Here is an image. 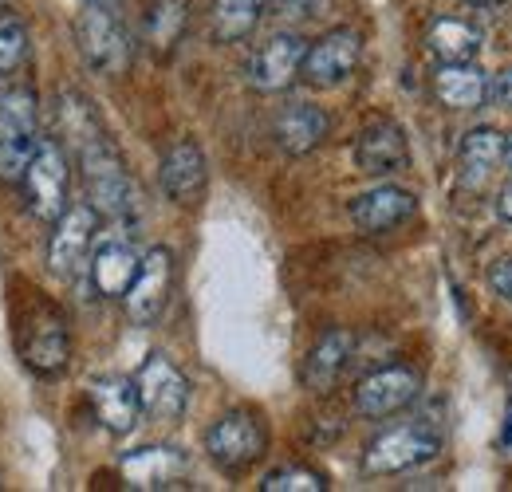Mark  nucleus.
I'll return each mask as SVG.
<instances>
[{
	"instance_id": "1",
	"label": "nucleus",
	"mask_w": 512,
	"mask_h": 492,
	"mask_svg": "<svg viewBox=\"0 0 512 492\" xmlns=\"http://www.w3.org/2000/svg\"><path fill=\"white\" fill-rule=\"evenodd\" d=\"M60 115H64V130L75 142L79 154V170L87 182V201L95 205L99 217H127L134 209V185L123 166L119 146L111 142L107 126L95 119V111L87 107V99L79 95H64L60 99Z\"/></svg>"
},
{
	"instance_id": "2",
	"label": "nucleus",
	"mask_w": 512,
	"mask_h": 492,
	"mask_svg": "<svg viewBox=\"0 0 512 492\" xmlns=\"http://www.w3.org/2000/svg\"><path fill=\"white\" fill-rule=\"evenodd\" d=\"M40 146V99L32 87H12L0 95V182L20 185Z\"/></svg>"
},
{
	"instance_id": "3",
	"label": "nucleus",
	"mask_w": 512,
	"mask_h": 492,
	"mask_svg": "<svg viewBox=\"0 0 512 492\" xmlns=\"http://www.w3.org/2000/svg\"><path fill=\"white\" fill-rule=\"evenodd\" d=\"M442 453V426L430 418L402 422L394 430H383L363 453V473L367 477H394L406 469H418Z\"/></svg>"
},
{
	"instance_id": "4",
	"label": "nucleus",
	"mask_w": 512,
	"mask_h": 492,
	"mask_svg": "<svg viewBox=\"0 0 512 492\" xmlns=\"http://www.w3.org/2000/svg\"><path fill=\"white\" fill-rule=\"evenodd\" d=\"M79 44L87 63L99 75H127L134 60V44L123 16L107 0H87L79 12Z\"/></svg>"
},
{
	"instance_id": "5",
	"label": "nucleus",
	"mask_w": 512,
	"mask_h": 492,
	"mask_svg": "<svg viewBox=\"0 0 512 492\" xmlns=\"http://www.w3.org/2000/svg\"><path fill=\"white\" fill-rule=\"evenodd\" d=\"M264 449H268V430H264L260 414H253V410H229L205 433L209 461L229 477L253 469L256 461L264 457Z\"/></svg>"
},
{
	"instance_id": "6",
	"label": "nucleus",
	"mask_w": 512,
	"mask_h": 492,
	"mask_svg": "<svg viewBox=\"0 0 512 492\" xmlns=\"http://www.w3.org/2000/svg\"><path fill=\"white\" fill-rule=\"evenodd\" d=\"M24 201L28 209L40 217V221H56L64 213L67 205V193H71V162H67L64 146L56 138H40L28 170H24Z\"/></svg>"
},
{
	"instance_id": "7",
	"label": "nucleus",
	"mask_w": 512,
	"mask_h": 492,
	"mask_svg": "<svg viewBox=\"0 0 512 492\" xmlns=\"http://www.w3.org/2000/svg\"><path fill=\"white\" fill-rule=\"evenodd\" d=\"M134 390H138V406L150 422L174 426L186 406H190V378L174 367L166 355H150L138 374H134Z\"/></svg>"
},
{
	"instance_id": "8",
	"label": "nucleus",
	"mask_w": 512,
	"mask_h": 492,
	"mask_svg": "<svg viewBox=\"0 0 512 492\" xmlns=\"http://www.w3.org/2000/svg\"><path fill=\"white\" fill-rule=\"evenodd\" d=\"M170 288H174V252L170 248H150L138 260V272L127 288V315L134 327H154L162 319V311L170 304Z\"/></svg>"
},
{
	"instance_id": "9",
	"label": "nucleus",
	"mask_w": 512,
	"mask_h": 492,
	"mask_svg": "<svg viewBox=\"0 0 512 492\" xmlns=\"http://www.w3.org/2000/svg\"><path fill=\"white\" fill-rule=\"evenodd\" d=\"M418 394H422V374L406 363H394V367L367 374L355 386V410L371 422H383V418L402 414Z\"/></svg>"
},
{
	"instance_id": "10",
	"label": "nucleus",
	"mask_w": 512,
	"mask_h": 492,
	"mask_svg": "<svg viewBox=\"0 0 512 492\" xmlns=\"http://www.w3.org/2000/svg\"><path fill=\"white\" fill-rule=\"evenodd\" d=\"M99 233V213L91 201H75L56 217V233L48 241V268L56 276H75L87 264V252Z\"/></svg>"
},
{
	"instance_id": "11",
	"label": "nucleus",
	"mask_w": 512,
	"mask_h": 492,
	"mask_svg": "<svg viewBox=\"0 0 512 492\" xmlns=\"http://www.w3.org/2000/svg\"><path fill=\"white\" fill-rule=\"evenodd\" d=\"M186 473H190V461L174 445H146V449H134V453H127L119 461L123 489H142V492L182 489Z\"/></svg>"
},
{
	"instance_id": "12",
	"label": "nucleus",
	"mask_w": 512,
	"mask_h": 492,
	"mask_svg": "<svg viewBox=\"0 0 512 492\" xmlns=\"http://www.w3.org/2000/svg\"><path fill=\"white\" fill-rule=\"evenodd\" d=\"M359 56H363L359 32L335 28V32L320 36L316 44H308L304 63H300V79L312 83V87H335V83H343L359 67Z\"/></svg>"
},
{
	"instance_id": "13",
	"label": "nucleus",
	"mask_w": 512,
	"mask_h": 492,
	"mask_svg": "<svg viewBox=\"0 0 512 492\" xmlns=\"http://www.w3.org/2000/svg\"><path fill=\"white\" fill-rule=\"evenodd\" d=\"M308 52V40L296 32H276L268 44L256 48L253 63H249V83L260 95H276L288 91L300 79V63Z\"/></svg>"
},
{
	"instance_id": "14",
	"label": "nucleus",
	"mask_w": 512,
	"mask_h": 492,
	"mask_svg": "<svg viewBox=\"0 0 512 492\" xmlns=\"http://www.w3.org/2000/svg\"><path fill=\"white\" fill-rule=\"evenodd\" d=\"M158 182H162V193L178 205H201L205 201V189H209V162L201 154L197 142H174L158 166Z\"/></svg>"
},
{
	"instance_id": "15",
	"label": "nucleus",
	"mask_w": 512,
	"mask_h": 492,
	"mask_svg": "<svg viewBox=\"0 0 512 492\" xmlns=\"http://www.w3.org/2000/svg\"><path fill=\"white\" fill-rule=\"evenodd\" d=\"M406 162H410V146H406V134H402L398 123L379 119V123L359 130V138H355V166L367 178H390V174L406 170Z\"/></svg>"
},
{
	"instance_id": "16",
	"label": "nucleus",
	"mask_w": 512,
	"mask_h": 492,
	"mask_svg": "<svg viewBox=\"0 0 512 492\" xmlns=\"http://www.w3.org/2000/svg\"><path fill=\"white\" fill-rule=\"evenodd\" d=\"M418 201L410 189L402 185H375L367 193H359L351 201V221L363 229V233H386L394 225H402L406 217H414Z\"/></svg>"
},
{
	"instance_id": "17",
	"label": "nucleus",
	"mask_w": 512,
	"mask_h": 492,
	"mask_svg": "<svg viewBox=\"0 0 512 492\" xmlns=\"http://www.w3.org/2000/svg\"><path fill=\"white\" fill-rule=\"evenodd\" d=\"M327 130H331V119H327V111L316 107V103H288L276 115V123H272L276 146L284 154H292V158L312 154L323 138H327Z\"/></svg>"
},
{
	"instance_id": "18",
	"label": "nucleus",
	"mask_w": 512,
	"mask_h": 492,
	"mask_svg": "<svg viewBox=\"0 0 512 492\" xmlns=\"http://www.w3.org/2000/svg\"><path fill=\"white\" fill-rule=\"evenodd\" d=\"M91 410H95V422L107 433H115V437L130 433L142 418L138 390H134L130 378H99V382H91Z\"/></svg>"
},
{
	"instance_id": "19",
	"label": "nucleus",
	"mask_w": 512,
	"mask_h": 492,
	"mask_svg": "<svg viewBox=\"0 0 512 492\" xmlns=\"http://www.w3.org/2000/svg\"><path fill=\"white\" fill-rule=\"evenodd\" d=\"M351 351H355V335L347 331V327H331V331H323L320 339H316V347L308 351V359H304V386L312 390V394H327L335 382H339V374L343 367L351 363Z\"/></svg>"
},
{
	"instance_id": "20",
	"label": "nucleus",
	"mask_w": 512,
	"mask_h": 492,
	"mask_svg": "<svg viewBox=\"0 0 512 492\" xmlns=\"http://www.w3.org/2000/svg\"><path fill=\"white\" fill-rule=\"evenodd\" d=\"M67 355H71V343H67L64 319L56 311H40L24 335V363L36 374H60L67 367Z\"/></svg>"
},
{
	"instance_id": "21",
	"label": "nucleus",
	"mask_w": 512,
	"mask_h": 492,
	"mask_svg": "<svg viewBox=\"0 0 512 492\" xmlns=\"http://www.w3.org/2000/svg\"><path fill=\"white\" fill-rule=\"evenodd\" d=\"M434 95L449 111H481L489 103V75L473 60L442 63L434 75Z\"/></svg>"
},
{
	"instance_id": "22",
	"label": "nucleus",
	"mask_w": 512,
	"mask_h": 492,
	"mask_svg": "<svg viewBox=\"0 0 512 492\" xmlns=\"http://www.w3.org/2000/svg\"><path fill=\"white\" fill-rule=\"evenodd\" d=\"M138 252L123 241H111V245H103L95 256H91V284L99 288V296H111V300H123L130 288V280H134V272H138Z\"/></svg>"
},
{
	"instance_id": "23",
	"label": "nucleus",
	"mask_w": 512,
	"mask_h": 492,
	"mask_svg": "<svg viewBox=\"0 0 512 492\" xmlns=\"http://www.w3.org/2000/svg\"><path fill=\"white\" fill-rule=\"evenodd\" d=\"M426 44L442 63H465L481 52V28L461 16H438L426 28Z\"/></svg>"
},
{
	"instance_id": "24",
	"label": "nucleus",
	"mask_w": 512,
	"mask_h": 492,
	"mask_svg": "<svg viewBox=\"0 0 512 492\" xmlns=\"http://www.w3.org/2000/svg\"><path fill=\"white\" fill-rule=\"evenodd\" d=\"M501 154H505V134L501 130H493V126L469 130L461 138V178L469 185H481L493 174V166L501 162Z\"/></svg>"
},
{
	"instance_id": "25",
	"label": "nucleus",
	"mask_w": 512,
	"mask_h": 492,
	"mask_svg": "<svg viewBox=\"0 0 512 492\" xmlns=\"http://www.w3.org/2000/svg\"><path fill=\"white\" fill-rule=\"evenodd\" d=\"M268 0H213V36L221 44H237L253 36Z\"/></svg>"
},
{
	"instance_id": "26",
	"label": "nucleus",
	"mask_w": 512,
	"mask_h": 492,
	"mask_svg": "<svg viewBox=\"0 0 512 492\" xmlns=\"http://www.w3.org/2000/svg\"><path fill=\"white\" fill-rule=\"evenodd\" d=\"M186 20H190V4L186 0H158L146 16V36L158 52H170L182 32H186Z\"/></svg>"
},
{
	"instance_id": "27",
	"label": "nucleus",
	"mask_w": 512,
	"mask_h": 492,
	"mask_svg": "<svg viewBox=\"0 0 512 492\" xmlns=\"http://www.w3.org/2000/svg\"><path fill=\"white\" fill-rule=\"evenodd\" d=\"M28 52H32V44H28L24 20L16 12L0 8V71L4 75H16L28 63Z\"/></svg>"
},
{
	"instance_id": "28",
	"label": "nucleus",
	"mask_w": 512,
	"mask_h": 492,
	"mask_svg": "<svg viewBox=\"0 0 512 492\" xmlns=\"http://www.w3.org/2000/svg\"><path fill=\"white\" fill-rule=\"evenodd\" d=\"M264 492H323L320 473H312V469H276V473H268L264 477Z\"/></svg>"
},
{
	"instance_id": "29",
	"label": "nucleus",
	"mask_w": 512,
	"mask_h": 492,
	"mask_svg": "<svg viewBox=\"0 0 512 492\" xmlns=\"http://www.w3.org/2000/svg\"><path fill=\"white\" fill-rule=\"evenodd\" d=\"M489 288H493L497 296L512 300V256L509 260H497V264L489 268Z\"/></svg>"
},
{
	"instance_id": "30",
	"label": "nucleus",
	"mask_w": 512,
	"mask_h": 492,
	"mask_svg": "<svg viewBox=\"0 0 512 492\" xmlns=\"http://www.w3.org/2000/svg\"><path fill=\"white\" fill-rule=\"evenodd\" d=\"M489 99H493L497 107H509L512 111V67L489 79Z\"/></svg>"
},
{
	"instance_id": "31",
	"label": "nucleus",
	"mask_w": 512,
	"mask_h": 492,
	"mask_svg": "<svg viewBox=\"0 0 512 492\" xmlns=\"http://www.w3.org/2000/svg\"><path fill=\"white\" fill-rule=\"evenodd\" d=\"M272 4H276L280 16H304L312 8V0H272Z\"/></svg>"
},
{
	"instance_id": "32",
	"label": "nucleus",
	"mask_w": 512,
	"mask_h": 492,
	"mask_svg": "<svg viewBox=\"0 0 512 492\" xmlns=\"http://www.w3.org/2000/svg\"><path fill=\"white\" fill-rule=\"evenodd\" d=\"M497 217L512 225V182L505 185V189H501V197H497Z\"/></svg>"
},
{
	"instance_id": "33",
	"label": "nucleus",
	"mask_w": 512,
	"mask_h": 492,
	"mask_svg": "<svg viewBox=\"0 0 512 492\" xmlns=\"http://www.w3.org/2000/svg\"><path fill=\"white\" fill-rule=\"evenodd\" d=\"M465 4H473V8H501L505 0H465Z\"/></svg>"
},
{
	"instance_id": "34",
	"label": "nucleus",
	"mask_w": 512,
	"mask_h": 492,
	"mask_svg": "<svg viewBox=\"0 0 512 492\" xmlns=\"http://www.w3.org/2000/svg\"><path fill=\"white\" fill-rule=\"evenodd\" d=\"M501 158H505V166H509V178H512V138H505V154H501Z\"/></svg>"
},
{
	"instance_id": "35",
	"label": "nucleus",
	"mask_w": 512,
	"mask_h": 492,
	"mask_svg": "<svg viewBox=\"0 0 512 492\" xmlns=\"http://www.w3.org/2000/svg\"><path fill=\"white\" fill-rule=\"evenodd\" d=\"M505 445H509V449H512V430H509V433H505Z\"/></svg>"
}]
</instances>
